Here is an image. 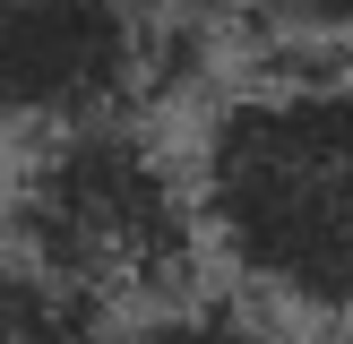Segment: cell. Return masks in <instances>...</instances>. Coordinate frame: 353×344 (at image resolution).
I'll return each instance as SVG.
<instances>
[{
	"label": "cell",
	"instance_id": "obj_1",
	"mask_svg": "<svg viewBox=\"0 0 353 344\" xmlns=\"http://www.w3.org/2000/svg\"><path fill=\"white\" fill-rule=\"evenodd\" d=\"M199 241L250 292L353 327V61L268 52L190 155Z\"/></svg>",
	"mask_w": 353,
	"mask_h": 344
},
{
	"label": "cell",
	"instance_id": "obj_2",
	"mask_svg": "<svg viewBox=\"0 0 353 344\" xmlns=\"http://www.w3.org/2000/svg\"><path fill=\"white\" fill-rule=\"evenodd\" d=\"M9 233H17V258H34L43 275L112 310V301H147V292L181 284L199 206L147 129L95 120V129L34 147V164L9 189Z\"/></svg>",
	"mask_w": 353,
	"mask_h": 344
},
{
	"label": "cell",
	"instance_id": "obj_3",
	"mask_svg": "<svg viewBox=\"0 0 353 344\" xmlns=\"http://www.w3.org/2000/svg\"><path fill=\"white\" fill-rule=\"evenodd\" d=\"M155 69V17L138 0H0V120L69 138L130 120Z\"/></svg>",
	"mask_w": 353,
	"mask_h": 344
},
{
	"label": "cell",
	"instance_id": "obj_4",
	"mask_svg": "<svg viewBox=\"0 0 353 344\" xmlns=\"http://www.w3.org/2000/svg\"><path fill=\"white\" fill-rule=\"evenodd\" d=\"M0 344H103V301L34 258H0Z\"/></svg>",
	"mask_w": 353,
	"mask_h": 344
},
{
	"label": "cell",
	"instance_id": "obj_5",
	"mask_svg": "<svg viewBox=\"0 0 353 344\" xmlns=\"http://www.w3.org/2000/svg\"><path fill=\"white\" fill-rule=\"evenodd\" d=\"M268 52H319V61H353V0H233Z\"/></svg>",
	"mask_w": 353,
	"mask_h": 344
},
{
	"label": "cell",
	"instance_id": "obj_6",
	"mask_svg": "<svg viewBox=\"0 0 353 344\" xmlns=\"http://www.w3.org/2000/svg\"><path fill=\"white\" fill-rule=\"evenodd\" d=\"M103 344H268V327H250L241 310H216V301H164L147 319L112 327Z\"/></svg>",
	"mask_w": 353,
	"mask_h": 344
},
{
	"label": "cell",
	"instance_id": "obj_7",
	"mask_svg": "<svg viewBox=\"0 0 353 344\" xmlns=\"http://www.w3.org/2000/svg\"><path fill=\"white\" fill-rule=\"evenodd\" d=\"M0 215H9V198H0Z\"/></svg>",
	"mask_w": 353,
	"mask_h": 344
},
{
	"label": "cell",
	"instance_id": "obj_8",
	"mask_svg": "<svg viewBox=\"0 0 353 344\" xmlns=\"http://www.w3.org/2000/svg\"><path fill=\"white\" fill-rule=\"evenodd\" d=\"M345 344H353V336H345Z\"/></svg>",
	"mask_w": 353,
	"mask_h": 344
}]
</instances>
